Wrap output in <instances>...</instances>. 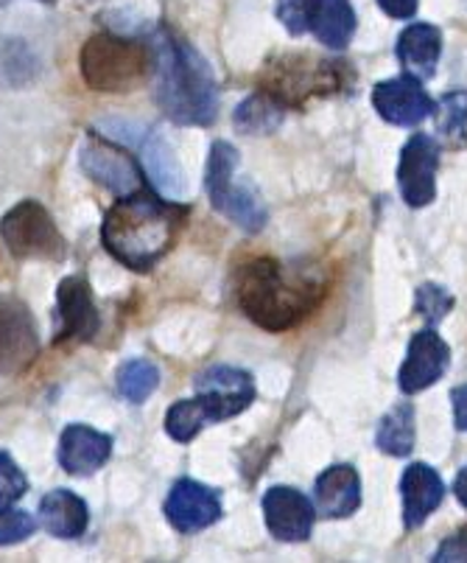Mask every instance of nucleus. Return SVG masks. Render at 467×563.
Listing matches in <instances>:
<instances>
[{
	"instance_id": "f257e3e1",
	"label": "nucleus",
	"mask_w": 467,
	"mask_h": 563,
	"mask_svg": "<svg viewBox=\"0 0 467 563\" xmlns=\"http://www.w3.org/2000/svg\"><path fill=\"white\" fill-rule=\"evenodd\" d=\"M235 300L246 320L258 329L280 334L305 320L325 295V280L308 266H286L271 258H255L238 266L233 278Z\"/></svg>"
},
{
	"instance_id": "f03ea898",
	"label": "nucleus",
	"mask_w": 467,
	"mask_h": 563,
	"mask_svg": "<svg viewBox=\"0 0 467 563\" xmlns=\"http://www.w3.org/2000/svg\"><path fill=\"white\" fill-rule=\"evenodd\" d=\"M185 208L163 202L152 191L121 197L101 224V242L107 253L135 273H148L177 242L179 228L185 222Z\"/></svg>"
},
{
	"instance_id": "7ed1b4c3",
	"label": "nucleus",
	"mask_w": 467,
	"mask_h": 563,
	"mask_svg": "<svg viewBox=\"0 0 467 563\" xmlns=\"http://www.w3.org/2000/svg\"><path fill=\"white\" fill-rule=\"evenodd\" d=\"M157 104L177 126H210L219 118V85L210 63L188 40L163 32L154 40Z\"/></svg>"
},
{
	"instance_id": "20e7f679",
	"label": "nucleus",
	"mask_w": 467,
	"mask_h": 563,
	"mask_svg": "<svg viewBox=\"0 0 467 563\" xmlns=\"http://www.w3.org/2000/svg\"><path fill=\"white\" fill-rule=\"evenodd\" d=\"M197 398H182L166 415V432L177 443H191L204 427L235 418L255 401V382L246 371L215 365L193 378Z\"/></svg>"
},
{
	"instance_id": "39448f33",
	"label": "nucleus",
	"mask_w": 467,
	"mask_h": 563,
	"mask_svg": "<svg viewBox=\"0 0 467 563\" xmlns=\"http://www.w3.org/2000/svg\"><path fill=\"white\" fill-rule=\"evenodd\" d=\"M154 48L118 34H92L81 48V76L101 93H130L152 76Z\"/></svg>"
},
{
	"instance_id": "423d86ee",
	"label": "nucleus",
	"mask_w": 467,
	"mask_h": 563,
	"mask_svg": "<svg viewBox=\"0 0 467 563\" xmlns=\"http://www.w3.org/2000/svg\"><path fill=\"white\" fill-rule=\"evenodd\" d=\"M235 166H238V150L227 141H215L210 146L208 168H204V188L219 213L238 224L246 233H260L269 222L264 199L253 186L235 183Z\"/></svg>"
},
{
	"instance_id": "0eeeda50",
	"label": "nucleus",
	"mask_w": 467,
	"mask_h": 563,
	"mask_svg": "<svg viewBox=\"0 0 467 563\" xmlns=\"http://www.w3.org/2000/svg\"><path fill=\"white\" fill-rule=\"evenodd\" d=\"M351 79L353 74L345 63L314 59V56H286L266 68L260 85L280 104L294 107L305 104L308 99H316V96L338 93L351 85Z\"/></svg>"
},
{
	"instance_id": "6e6552de",
	"label": "nucleus",
	"mask_w": 467,
	"mask_h": 563,
	"mask_svg": "<svg viewBox=\"0 0 467 563\" xmlns=\"http://www.w3.org/2000/svg\"><path fill=\"white\" fill-rule=\"evenodd\" d=\"M0 235L9 253L23 261H65L68 242L56 228L54 217L37 199H23L0 219Z\"/></svg>"
},
{
	"instance_id": "1a4fd4ad",
	"label": "nucleus",
	"mask_w": 467,
	"mask_h": 563,
	"mask_svg": "<svg viewBox=\"0 0 467 563\" xmlns=\"http://www.w3.org/2000/svg\"><path fill=\"white\" fill-rule=\"evenodd\" d=\"M277 18L289 34L311 32L325 48L342 51L356 34V12L351 0H280Z\"/></svg>"
},
{
	"instance_id": "9d476101",
	"label": "nucleus",
	"mask_w": 467,
	"mask_h": 563,
	"mask_svg": "<svg viewBox=\"0 0 467 563\" xmlns=\"http://www.w3.org/2000/svg\"><path fill=\"white\" fill-rule=\"evenodd\" d=\"M437 168L440 143L423 132L409 137L398 166V186L409 208H425V205L434 202V197H437Z\"/></svg>"
},
{
	"instance_id": "9b49d317",
	"label": "nucleus",
	"mask_w": 467,
	"mask_h": 563,
	"mask_svg": "<svg viewBox=\"0 0 467 563\" xmlns=\"http://www.w3.org/2000/svg\"><path fill=\"white\" fill-rule=\"evenodd\" d=\"M79 163L81 172L92 183L110 188L118 197H130V194L143 188L141 166L135 163V157L126 150H121V146H115V143L104 141V137H90L81 146Z\"/></svg>"
},
{
	"instance_id": "f8f14e48",
	"label": "nucleus",
	"mask_w": 467,
	"mask_h": 563,
	"mask_svg": "<svg viewBox=\"0 0 467 563\" xmlns=\"http://www.w3.org/2000/svg\"><path fill=\"white\" fill-rule=\"evenodd\" d=\"M40 353L34 317L20 300L0 295V376L25 371Z\"/></svg>"
},
{
	"instance_id": "ddd939ff",
	"label": "nucleus",
	"mask_w": 467,
	"mask_h": 563,
	"mask_svg": "<svg viewBox=\"0 0 467 563\" xmlns=\"http://www.w3.org/2000/svg\"><path fill=\"white\" fill-rule=\"evenodd\" d=\"M99 309L85 278H65L56 289V345L90 342L99 334Z\"/></svg>"
},
{
	"instance_id": "4468645a",
	"label": "nucleus",
	"mask_w": 467,
	"mask_h": 563,
	"mask_svg": "<svg viewBox=\"0 0 467 563\" xmlns=\"http://www.w3.org/2000/svg\"><path fill=\"white\" fill-rule=\"evenodd\" d=\"M451 365V347L443 336L434 331V325L412 336L407 351V360L400 365L398 384L407 396L429 390L431 384H437Z\"/></svg>"
},
{
	"instance_id": "2eb2a0df",
	"label": "nucleus",
	"mask_w": 467,
	"mask_h": 563,
	"mask_svg": "<svg viewBox=\"0 0 467 563\" xmlns=\"http://www.w3.org/2000/svg\"><path fill=\"white\" fill-rule=\"evenodd\" d=\"M163 514L174 530L193 536L222 519V499L213 488L197 483V479H179L168 494Z\"/></svg>"
},
{
	"instance_id": "dca6fc26",
	"label": "nucleus",
	"mask_w": 467,
	"mask_h": 563,
	"mask_svg": "<svg viewBox=\"0 0 467 563\" xmlns=\"http://www.w3.org/2000/svg\"><path fill=\"white\" fill-rule=\"evenodd\" d=\"M264 519L277 541L297 544V541H308V536L314 532L316 508L300 490L289 485H275L264 496Z\"/></svg>"
},
{
	"instance_id": "f3484780",
	"label": "nucleus",
	"mask_w": 467,
	"mask_h": 563,
	"mask_svg": "<svg viewBox=\"0 0 467 563\" xmlns=\"http://www.w3.org/2000/svg\"><path fill=\"white\" fill-rule=\"evenodd\" d=\"M373 107L378 115L394 126H418L420 121L434 112V101L425 93V87L420 85L418 76H394V79L381 81L373 90Z\"/></svg>"
},
{
	"instance_id": "a211bd4d",
	"label": "nucleus",
	"mask_w": 467,
	"mask_h": 563,
	"mask_svg": "<svg viewBox=\"0 0 467 563\" xmlns=\"http://www.w3.org/2000/svg\"><path fill=\"white\" fill-rule=\"evenodd\" d=\"M112 457V438L99 429L74 423L59 438V465L74 477H90Z\"/></svg>"
},
{
	"instance_id": "6ab92c4d",
	"label": "nucleus",
	"mask_w": 467,
	"mask_h": 563,
	"mask_svg": "<svg viewBox=\"0 0 467 563\" xmlns=\"http://www.w3.org/2000/svg\"><path fill=\"white\" fill-rule=\"evenodd\" d=\"M400 494H403V525H407L409 530H418V527H423L425 519L443 505L445 483L431 465L412 463L403 471Z\"/></svg>"
},
{
	"instance_id": "aec40b11",
	"label": "nucleus",
	"mask_w": 467,
	"mask_h": 563,
	"mask_svg": "<svg viewBox=\"0 0 467 563\" xmlns=\"http://www.w3.org/2000/svg\"><path fill=\"white\" fill-rule=\"evenodd\" d=\"M316 514L325 519H347L362 508V479L353 465H331L316 477Z\"/></svg>"
},
{
	"instance_id": "412c9836",
	"label": "nucleus",
	"mask_w": 467,
	"mask_h": 563,
	"mask_svg": "<svg viewBox=\"0 0 467 563\" xmlns=\"http://www.w3.org/2000/svg\"><path fill=\"white\" fill-rule=\"evenodd\" d=\"M40 521L54 539H81L90 525V510L74 490L56 488L40 501Z\"/></svg>"
},
{
	"instance_id": "4be33fe9",
	"label": "nucleus",
	"mask_w": 467,
	"mask_h": 563,
	"mask_svg": "<svg viewBox=\"0 0 467 563\" xmlns=\"http://www.w3.org/2000/svg\"><path fill=\"white\" fill-rule=\"evenodd\" d=\"M443 54V34L437 25L412 23L398 40V59L418 79H431Z\"/></svg>"
},
{
	"instance_id": "5701e85b",
	"label": "nucleus",
	"mask_w": 467,
	"mask_h": 563,
	"mask_svg": "<svg viewBox=\"0 0 467 563\" xmlns=\"http://www.w3.org/2000/svg\"><path fill=\"white\" fill-rule=\"evenodd\" d=\"M143 166H146L148 177L154 180V186L160 188V191H166L168 197H182L185 188H188V183H185L182 177V168H179L177 157H174L171 146H168L166 141H163L160 135H148L146 141H143Z\"/></svg>"
},
{
	"instance_id": "b1692460",
	"label": "nucleus",
	"mask_w": 467,
	"mask_h": 563,
	"mask_svg": "<svg viewBox=\"0 0 467 563\" xmlns=\"http://www.w3.org/2000/svg\"><path fill=\"white\" fill-rule=\"evenodd\" d=\"M286 110L289 107L280 104L266 90H260V93L249 96V99H244L238 104V110L233 115L235 130L244 132V135H269V132H275L280 126Z\"/></svg>"
},
{
	"instance_id": "393cba45",
	"label": "nucleus",
	"mask_w": 467,
	"mask_h": 563,
	"mask_svg": "<svg viewBox=\"0 0 467 563\" xmlns=\"http://www.w3.org/2000/svg\"><path fill=\"white\" fill-rule=\"evenodd\" d=\"M414 438H418V432H414V407L407 401L383 415L376 443L389 457H409L414 449Z\"/></svg>"
},
{
	"instance_id": "a878e982",
	"label": "nucleus",
	"mask_w": 467,
	"mask_h": 563,
	"mask_svg": "<svg viewBox=\"0 0 467 563\" xmlns=\"http://www.w3.org/2000/svg\"><path fill=\"white\" fill-rule=\"evenodd\" d=\"M115 387L130 404H143L160 387V371L148 360H130L118 367Z\"/></svg>"
},
{
	"instance_id": "bb28decb",
	"label": "nucleus",
	"mask_w": 467,
	"mask_h": 563,
	"mask_svg": "<svg viewBox=\"0 0 467 563\" xmlns=\"http://www.w3.org/2000/svg\"><path fill=\"white\" fill-rule=\"evenodd\" d=\"M434 112H437V130L451 141L459 137L467 130V90H454V93L443 96Z\"/></svg>"
},
{
	"instance_id": "cd10ccee",
	"label": "nucleus",
	"mask_w": 467,
	"mask_h": 563,
	"mask_svg": "<svg viewBox=\"0 0 467 563\" xmlns=\"http://www.w3.org/2000/svg\"><path fill=\"white\" fill-rule=\"evenodd\" d=\"M454 309V298L448 291L437 284H423L418 289V298H414V311L423 317L429 325H437L448 311Z\"/></svg>"
},
{
	"instance_id": "c85d7f7f",
	"label": "nucleus",
	"mask_w": 467,
	"mask_h": 563,
	"mask_svg": "<svg viewBox=\"0 0 467 563\" xmlns=\"http://www.w3.org/2000/svg\"><path fill=\"white\" fill-rule=\"evenodd\" d=\"M29 490V477L23 474L12 454L0 452V508H12Z\"/></svg>"
},
{
	"instance_id": "c756f323",
	"label": "nucleus",
	"mask_w": 467,
	"mask_h": 563,
	"mask_svg": "<svg viewBox=\"0 0 467 563\" xmlns=\"http://www.w3.org/2000/svg\"><path fill=\"white\" fill-rule=\"evenodd\" d=\"M34 530H37L34 516H29L25 510L0 508V547L20 544V541L31 539Z\"/></svg>"
},
{
	"instance_id": "7c9ffc66",
	"label": "nucleus",
	"mask_w": 467,
	"mask_h": 563,
	"mask_svg": "<svg viewBox=\"0 0 467 563\" xmlns=\"http://www.w3.org/2000/svg\"><path fill=\"white\" fill-rule=\"evenodd\" d=\"M378 7L394 20H409L418 12V0H378Z\"/></svg>"
},
{
	"instance_id": "2f4dec72",
	"label": "nucleus",
	"mask_w": 467,
	"mask_h": 563,
	"mask_svg": "<svg viewBox=\"0 0 467 563\" xmlns=\"http://www.w3.org/2000/svg\"><path fill=\"white\" fill-rule=\"evenodd\" d=\"M451 407H454V423L459 432H467V384L451 393Z\"/></svg>"
},
{
	"instance_id": "473e14b6",
	"label": "nucleus",
	"mask_w": 467,
	"mask_h": 563,
	"mask_svg": "<svg viewBox=\"0 0 467 563\" xmlns=\"http://www.w3.org/2000/svg\"><path fill=\"white\" fill-rule=\"evenodd\" d=\"M454 494H456V499H459L462 508L467 510V465L459 471V474H456V479H454Z\"/></svg>"
}]
</instances>
